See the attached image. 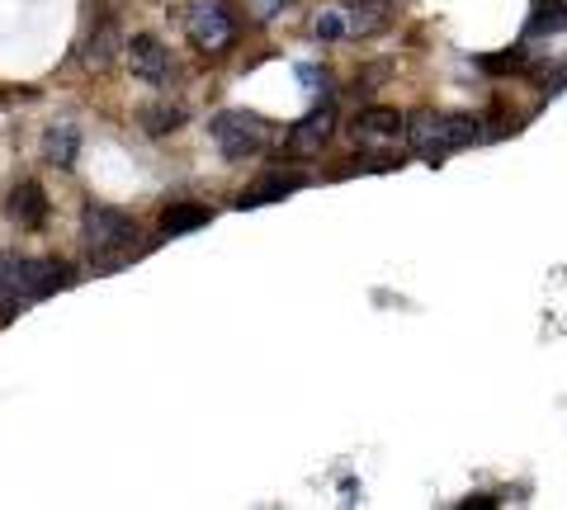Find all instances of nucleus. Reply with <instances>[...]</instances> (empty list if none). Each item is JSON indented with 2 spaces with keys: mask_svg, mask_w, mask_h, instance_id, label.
Wrapping results in <instances>:
<instances>
[{
  "mask_svg": "<svg viewBox=\"0 0 567 510\" xmlns=\"http://www.w3.org/2000/svg\"><path fill=\"white\" fill-rule=\"evenodd\" d=\"M133 237L137 222L110 204H85L81 208V241L85 256L95 260V270H118L123 260H133Z\"/></svg>",
  "mask_w": 567,
  "mask_h": 510,
  "instance_id": "f257e3e1",
  "label": "nucleus"
},
{
  "mask_svg": "<svg viewBox=\"0 0 567 510\" xmlns=\"http://www.w3.org/2000/svg\"><path fill=\"white\" fill-rule=\"evenodd\" d=\"M71 284V270L62 260H39V256H0V308H24L39 298L58 293Z\"/></svg>",
  "mask_w": 567,
  "mask_h": 510,
  "instance_id": "f03ea898",
  "label": "nucleus"
},
{
  "mask_svg": "<svg viewBox=\"0 0 567 510\" xmlns=\"http://www.w3.org/2000/svg\"><path fill=\"white\" fill-rule=\"evenodd\" d=\"M406 143H412V152L425 156V162H440V156L464 152V147L477 143V118L421 110V114L406 118Z\"/></svg>",
  "mask_w": 567,
  "mask_h": 510,
  "instance_id": "7ed1b4c3",
  "label": "nucleus"
},
{
  "mask_svg": "<svg viewBox=\"0 0 567 510\" xmlns=\"http://www.w3.org/2000/svg\"><path fill=\"white\" fill-rule=\"evenodd\" d=\"M185 33L199 52L218 58V52H227L237 43V20H233V10H227V0H189Z\"/></svg>",
  "mask_w": 567,
  "mask_h": 510,
  "instance_id": "20e7f679",
  "label": "nucleus"
},
{
  "mask_svg": "<svg viewBox=\"0 0 567 510\" xmlns=\"http://www.w3.org/2000/svg\"><path fill=\"white\" fill-rule=\"evenodd\" d=\"M213 143H218L227 162H246V156L270 147V123L260 114H246V110H223L213 118Z\"/></svg>",
  "mask_w": 567,
  "mask_h": 510,
  "instance_id": "39448f33",
  "label": "nucleus"
},
{
  "mask_svg": "<svg viewBox=\"0 0 567 510\" xmlns=\"http://www.w3.org/2000/svg\"><path fill=\"white\" fill-rule=\"evenodd\" d=\"M128 52V66L142 85H166L171 81V52L156 33H133V43H123Z\"/></svg>",
  "mask_w": 567,
  "mask_h": 510,
  "instance_id": "423d86ee",
  "label": "nucleus"
},
{
  "mask_svg": "<svg viewBox=\"0 0 567 510\" xmlns=\"http://www.w3.org/2000/svg\"><path fill=\"white\" fill-rule=\"evenodd\" d=\"M331 133H336V114H331V104H317V110L308 118H298L289 137H284V147H289V156H317L327 143H331Z\"/></svg>",
  "mask_w": 567,
  "mask_h": 510,
  "instance_id": "0eeeda50",
  "label": "nucleus"
},
{
  "mask_svg": "<svg viewBox=\"0 0 567 510\" xmlns=\"http://www.w3.org/2000/svg\"><path fill=\"white\" fill-rule=\"evenodd\" d=\"M6 218L20 222L24 232H39V227L48 222V195H43V185L39 180H20V185H14L10 199H6Z\"/></svg>",
  "mask_w": 567,
  "mask_h": 510,
  "instance_id": "6e6552de",
  "label": "nucleus"
},
{
  "mask_svg": "<svg viewBox=\"0 0 567 510\" xmlns=\"http://www.w3.org/2000/svg\"><path fill=\"white\" fill-rule=\"evenodd\" d=\"M402 128H406V118L398 110H388V104H369V110H360L350 123L354 143H393Z\"/></svg>",
  "mask_w": 567,
  "mask_h": 510,
  "instance_id": "1a4fd4ad",
  "label": "nucleus"
},
{
  "mask_svg": "<svg viewBox=\"0 0 567 510\" xmlns=\"http://www.w3.org/2000/svg\"><path fill=\"white\" fill-rule=\"evenodd\" d=\"M303 185H308V175H303V170H270V175H260L256 185H246V189H241L237 208H260V204H275V199L293 195V189H303Z\"/></svg>",
  "mask_w": 567,
  "mask_h": 510,
  "instance_id": "9d476101",
  "label": "nucleus"
},
{
  "mask_svg": "<svg viewBox=\"0 0 567 510\" xmlns=\"http://www.w3.org/2000/svg\"><path fill=\"white\" fill-rule=\"evenodd\" d=\"M118 48H123L118 24L104 20V24H95V33H91V39H85V48H81V66H85V72H110V62L118 58Z\"/></svg>",
  "mask_w": 567,
  "mask_h": 510,
  "instance_id": "9b49d317",
  "label": "nucleus"
},
{
  "mask_svg": "<svg viewBox=\"0 0 567 510\" xmlns=\"http://www.w3.org/2000/svg\"><path fill=\"white\" fill-rule=\"evenodd\" d=\"M81 156V133L76 123H52V128L43 133V162H52L58 170H71Z\"/></svg>",
  "mask_w": 567,
  "mask_h": 510,
  "instance_id": "f8f14e48",
  "label": "nucleus"
},
{
  "mask_svg": "<svg viewBox=\"0 0 567 510\" xmlns=\"http://www.w3.org/2000/svg\"><path fill=\"white\" fill-rule=\"evenodd\" d=\"M336 14H341L346 33H360V39H364V33H379L388 24V6H383V0H346Z\"/></svg>",
  "mask_w": 567,
  "mask_h": 510,
  "instance_id": "ddd939ff",
  "label": "nucleus"
},
{
  "mask_svg": "<svg viewBox=\"0 0 567 510\" xmlns=\"http://www.w3.org/2000/svg\"><path fill=\"white\" fill-rule=\"evenodd\" d=\"M208 222H213V208H204V204H171L162 214V232L166 237H185V232H194V227H208Z\"/></svg>",
  "mask_w": 567,
  "mask_h": 510,
  "instance_id": "4468645a",
  "label": "nucleus"
},
{
  "mask_svg": "<svg viewBox=\"0 0 567 510\" xmlns=\"http://www.w3.org/2000/svg\"><path fill=\"white\" fill-rule=\"evenodd\" d=\"M563 29H567V0H535L525 39H544V33H563Z\"/></svg>",
  "mask_w": 567,
  "mask_h": 510,
  "instance_id": "2eb2a0df",
  "label": "nucleus"
},
{
  "mask_svg": "<svg viewBox=\"0 0 567 510\" xmlns=\"http://www.w3.org/2000/svg\"><path fill=\"white\" fill-rule=\"evenodd\" d=\"M142 128H147L152 137L181 133L185 128V110H181V104H152V110H142Z\"/></svg>",
  "mask_w": 567,
  "mask_h": 510,
  "instance_id": "dca6fc26",
  "label": "nucleus"
},
{
  "mask_svg": "<svg viewBox=\"0 0 567 510\" xmlns=\"http://www.w3.org/2000/svg\"><path fill=\"white\" fill-rule=\"evenodd\" d=\"M487 72H520L525 66V52H502V58H483Z\"/></svg>",
  "mask_w": 567,
  "mask_h": 510,
  "instance_id": "f3484780",
  "label": "nucleus"
},
{
  "mask_svg": "<svg viewBox=\"0 0 567 510\" xmlns=\"http://www.w3.org/2000/svg\"><path fill=\"white\" fill-rule=\"evenodd\" d=\"M289 6H293V0H251V14H256V20H275V14L289 10Z\"/></svg>",
  "mask_w": 567,
  "mask_h": 510,
  "instance_id": "a211bd4d",
  "label": "nucleus"
},
{
  "mask_svg": "<svg viewBox=\"0 0 567 510\" xmlns=\"http://www.w3.org/2000/svg\"><path fill=\"white\" fill-rule=\"evenodd\" d=\"M558 91H567V72H558V76L544 81V95H558Z\"/></svg>",
  "mask_w": 567,
  "mask_h": 510,
  "instance_id": "6ab92c4d",
  "label": "nucleus"
}]
</instances>
